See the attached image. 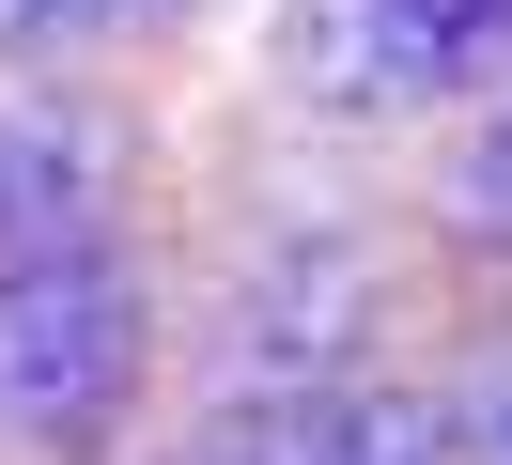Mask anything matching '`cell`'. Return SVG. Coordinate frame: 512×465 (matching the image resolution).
<instances>
[{"label": "cell", "mask_w": 512, "mask_h": 465, "mask_svg": "<svg viewBox=\"0 0 512 465\" xmlns=\"http://www.w3.org/2000/svg\"><path fill=\"white\" fill-rule=\"evenodd\" d=\"M140 388V279L109 233L0 248V434L16 450H94Z\"/></svg>", "instance_id": "cell-1"}, {"label": "cell", "mask_w": 512, "mask_h": 465, "mask_svg": "<svg viewBox=\"0 0 512 465\" xmlns=\"http://www.w3.org/2000/svg\"><path fill=\"white\" fill-rule=\"evenodd\" d=\"M373 341V248L357 233H280L218 310V388L233 403H326Z\"/></svg>", "instance_id": "cell-2"}, {"label": "cell", "mask_w": 512, "mask_h": 465, "mask_svg": "<svg viewBox=\"0 0 512 465\" xmlns=\"http://www.w3.org/2000/svg\"><path fill=\"white\" fill-rule=\"evenodd\" d=\"M280 78L311 93V109L404 124V109H435V93H466V62H450V31L419 16V0H295L280 16Z\"/></svg>", "instance_id": "cell-3"}, {"label": "cell", "mask_w": 512, "mask_h": 465, "mask_svg": "<svg viewBox=\"0 0 512 465\" xmlns=\"http://www.w3.org/2000/svg\"><path fill=\"white\" fill-rule=\"evenodd\" d=\"M326 465H466V434L419 388H326Z\"/></svg>", "instance_id": "cell-4"}, {"label": "cell", "mask_w": 512, "mask_h": 465, "mask_svg": "<svg viewBox=\"0 0 512 465\" xmlns=\"http://www.w3.org/2000/svg\"><path fill=\"white\" fill-rule=\"evenodd\" d=\"M187 0H0V62H47V47H94V31H156Z\"/></svg>", "instance_id": "cell-5"}, {"label": "cell", "mask_w": 512, "mask_h": 465, "mask_svg": "<svg viewBox=\"0 0 512 465\" xmlns=\"http://www.w3.org/2000/svg\"><path fill=\"white\" fill-rule=\"evenodd\" d=\"M419 16L450 31V62H466V93H497V78H512V0H419Z\"/></svg>", "instance_id": "cell-6"}, {"label": "cell", "mask_w": 512, "mask_h": 465, "mask_svg": "<svg viewBox=\"0 0 512 465\" xmlns=\"http://www.w3.org/2000/svg\"><path fill=\"white\" fill-rule=\"evenodd\" d=\"M450 217H466V233H512V109L466 140V171H450Z\"/></svg>", "instance_id": "cell-7"}, {"label": "cell", "mask_w": 512, "mask_h": 465, "mask_svg": "<svg viewBox=\"0 0 512 465\" xmlns=\"http://www.w3.org/2000/svg\"><path fill=\"white\" fill-rule=\"evenodd\" d=\"M481 450L512 465V372H497V388H481Z\"/></svg>", "instance_id": "cell-8"}]
</instances>
